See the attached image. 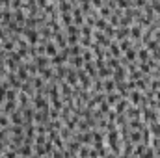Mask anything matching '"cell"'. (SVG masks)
<instances>
[{"label":"cell","instance_id":"6da1fadb","mask_svg":"<svg viewBox=\"0 0 160 158\" xmlns=\"http://www.w3.org/2000/svg\"><path fill=\"white\" fill-rule=\"evenodd\" d=\"M73 22L77 24V26H82L84 24V19H86V15H84V11H82V7H80V4L78 6H73Z\"/></svg>","mask_w":160,"mask_h":158},{"label":"cell","instance_id":"7a4b0ae2","mask_svg":"<svg viewBox=\"0 0 160 158\" xmlns=\"http://www.w3.org/2000/svg\"><path fill=\"white\" fill-rule=\"evenodd\" d=\"M52 39H54V43H56L60 48H65V47H67V32H65V30H60V32L54 34Z\"/></svg>","mask_w":160,"mask_h":158},{"label":"cell","instance_id":"3957f363","mask_svg":"<svg viewBox=\"0 0 160 158\" xmlns=\"http://www.w3.org/2000/svg\"><path fill=\"white\" fill-rule=\"evenodd\" d=\"M142 34H143V26H142L140 22H132V24H130V39L138 41L142 37Z\"/></svg>","mask_w":160,"mask_h":158},{"label":"cell","instance_id":"277c9868","mask_svg":"<svg viewBox=\"0 0 160 158\" xmlns=\"http://www.w3.org/2000/svg\"><path fill=\"white\" fill-rule=\"evenodd\" d=\"M127 117L128 119H138L142 117V106H136V104H128V108L125 110Z\"/></svg>","mask_w":160,"mask_h":158},{"label":"cell","instance_id":"5b68a950","mask_svg":"<svg viewBox=\"0 0 160 158\" xmlns=\"http://www.w3.org/2000/svg\"><path fill=\"white\" fill-rule=\"evenodd\" d=\"M127 75H128L127 67H125V65H119V67H116V69H114L112 78L116 80V82H121V80H127Z\"/></svg>","mask_w":160,"mask_h":158},{"label":"cell","instance_id":"8992f818","mask_svg":"<svg viewBox=\"0 0 160 158\" xmlns=\"http://www.w3.org/2000/svg\"><path fill=\"white\" fill-rule=\"evenodd\" d=\"M17 108H19V102H17V101H13V99H6V101H4V104H2V112H4V114H8V116H9L13 110H17Z\"/></svg>","mask_w":160,"mask_h":158},{"label":"cell","instance_id":"52a82bcc","mask_svg":"<svg viewBox=\"0 0 160 158\" xmlns=\"http://www.w3.org/2000/svg\"><path fill=\"white\" fill-rule=\"evenodd\" d=\"M17 156H34V145L32 143H22L17 149Z\"/></svg>","mask_w":160,"mask_h":158},{"label":"cell","instance_id":"ba28073f","mask_svg":"<svg viewBox=\"0 0 160 158\" xmlns=\"http://www.w3.org/2000/svg\"><path fill=\"white\" fill-rule=\"evenodd\" d=\"M128 104H130V102H128V99H127V97H121L119 101L114 104V110H116V114H125V110L128 108Z\"/></svg>","mask_w":160,"mask_h":158},{"label":"cell","instance_id":"9c48e42d","mask_svg":"<svg viewBox=\"0 0 160 158\" xmlns=\"http://www.w3.org/2000/svg\"><path fill=\"white\" fill-rule=\"evenodd\" d=\"M58 50H60V47L54 43V39H50L47 45H45V54H47L48 58H52L54 54H58Z\"/></svg>","mask_w":160,"mask_h":158},{"label":"cell","instance_id":"30bf717a","mask_svg":"<svg viewBox=\"0 0 160 158\" xmlns=\"http://www.w3.org/2000/svg\"><path fill=\"white\" fill-rule=\"evenodd\" d=\"M151 58V50L145 47V45H142L140 48H138V62H147Z\"/></svg>","mask_w":160,"mask_h":158},{"label":"cell","instance_id":"8fae6325","mask_svg":"<svg viewBox=\"0 0 160 158\" xmlns=\"http://www.w3.org/2000/svg\"><path fill=\"white\" fill-rule=\"evenodd\" d=\"M58 11H60V15L62 13H71L73 11V4L69 0H60L58 2Z\"/></svg>","mask_w":160,"mask_h":158},{"label":"cell","instance_id":"7c38bea8","mask_svg":"<svg viewBox=\"0 0 160 158\" xmlns=\"http://www.w3.org/2000/svg\"><path fill=\"white\" fill-rule=\"evenodd\" d=\"M102 87H104V91H106V93H110V91H116V80L112 78V77H106V78H102Z\"/></svg>","mask_w":160,"mask_h":158},{"label":"cell","instance_id":"4fadbf2b","mask_svg":"<svg viewBox=\"0 0 160 158\" xmlns=\"http://www.w3.org/2000/svg\"><path fill=\"white\" fill-rule=\"evenodd\" d=\"M123 56H125L128 62H138V48H136V47H130L128 50L123 52Z\"/></svg>","mask_w":160,"mask_h":158},{"label":"cell","instance_id":"5bb4252c","mask_svg":"<svg viewBox=\"0 0 160 158\" xmlns=\"http://www.w3.org/2000/svg\"><path fill=\"white\" fill-rule=\"evenodd\" d=\"M121 97H123V95H121L118 89H116V91H110V93H106V101H108V104H110V106H114V104L119 101Z\"/></svg>","mask_w":160,"mask_h":158},{"label":"cell","instance_id":"9a60e30c","mask_svg":"<svg viewBox=\"0 0 160 158\" xmlns=\"http://www.w3.org/2000/svg\"><path fill=\"white\" fill-rule=\"evenodd\" d=\"M108 24H110V22H108V19H104V17H101V15L95 19V30H102V32H104Z\"/></svg>","mask_w":160,"mask_h":158},{"label":"cell","instance_id":"2e32d148","mask_svg":"<svg viewBox=\"0 0 160 158\" xmlns=\"http://www.w3.org/2000/svg\"><path fill=\"white\" fill-rule=\"evenodd\" d=\"M130 141L136 145V143H140L142 141V130H138V128H130Z\"/></svg>","mask_w":160,"mask_h":158},{"label":"cell","instance_id":"e0dca14e","mask_svg":"<svg viewBox=\"0 0 160 158\" xmlns=\"http://www.w3.org/2000/svg\"><path fill=\"white\" fill-rule=\"evenodd\" d=\"M82 58H84V62H91V60H95V54H93L91 48L82 47Z\"/></svg>","mask_w":160,"mask_h":158},{"label":"cell","instance_id":"ac0fdd59","mask_svg":"<svg viewBox=\"0 0 160 158\" xmlns=\"http://www.w3.org/2000/svg\"><path fill=\"white\" fill-rule=\"evenodd\" d=\"M118 45H119L121 52H125V50H128V48L132 47V39H130V37H125V39L118 41Z\"/></svg>","mask_w":160,"mask_h":158},{"label":"cell","instance_id":"d6986e66","mask_svg":"<svg viewBox=\"0 0 160 158\" xmlns=\"http://www.w3.org/2000/svg\"><path fill=\"white\" fill-rule=\"evenodd\" d=\"M108 22L114 26V28H118L119 26V15H116V13H112L110 17H108Z\"/></svg>","mask_w":160,"mask_h":158},{"label":"cell","instance_id":"ffe728a7","mask_svg":"<svg viewBox=\"0 0 160 158\" xmlns=\"http://www.w3.org/2000/svg\"><path fill=\"white\" fill-rule=\"evenodd\" d=\"M4 101H6V87L0 84V104H4Z\"/></svg>","mask_w":160,"mask_h":158},{"label":"cell","instance_id":"44dd1931","mask_svg":"<svg viewBox=\"0 0 160 158\" xmlns=\"http://www.w3.org/2000/svg\"><path fill=\"white\" fill-rule=\"evenodd\" d=\"M91 4H93L95 7H101V6L104 4V0H91Z\"/></svg>","mask_w":160,"mask_h":158},{"label":"cell","instance_id":"7402d4cb","mask_svg":"<svg viewBox=\"0 0 160 158\" xmlns=\"http://www.w3.org/2000/svg\"><path fill=\"white\" fill-rule=\"evenodd\" d=\"M2 50H4V48H2V43H0V54H2Z\"/></svg>","mask_w":160,"mask_h":158},{"label":"cell","instance_id":"603a6c76","mask_svg":"<svg viewBox=\"0 0 160 158\" xmlns=\"http://www.w3.org/2000/svg\"><path fill=\"white\" fill-rule=\"evenodd\" d=\"M104 2H106V0H104Z\"/></svg>","mask_w":160,"mask_h":158}]
</instances>
